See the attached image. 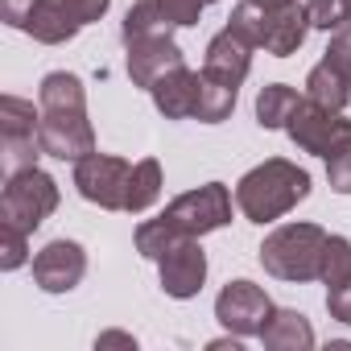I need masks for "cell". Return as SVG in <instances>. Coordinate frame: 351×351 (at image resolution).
Wrapping results in <instances>:
<instances>
[{
  "label": "cell",
  "instance_id": "obj_30",
  "mask_svg": "<svg viewBox=\"0 0 351 351\" xmlns=\"http://www.w3.org/2000/svg\"><path fill=\"white\" fill-rule=\"evenodd\" d=\"M326 310H330V318H335V322L351 326V281H347V285H339V289H326Z\"/></svg>",
  "mask_w": 351,
  "mask_h": 351
},
{
  "label": "cell",
  "instance_id": "obj_34",
  "mask_svg": "<svg viewBox=\"0 0 351 351\" xmlns=\"http://www.w3.org/2000/svg\"><path fill=\"white\" fill-rule=\"evenodd\" d=\"M347 25H351V0H347ZM347 25H343V29H347Z\"/></svg>",
  "mask_w": 351,
  "mask_h": 351
},
{
  "label": "cell",
  "instance_id": "obj_31",
  "mask_svg": "<svg viewBox=\"0 0 351 351\" xmlns=\"http://www.w3.org/2000/svg\"><path fill=\"white\" fill-rule=\"evenodd\" d=\"M34 5H38V0H0V17H5L13 29H25V21H29Z\"/></svg>",
  "mask_w": 351,
  "mask_h": 351
},
{
  "label": "cell",
  "instance_id": "obj_32",
  "mask_svg": "<svg viewBox=\"0 0 351 351\" xmlns=\"http://www.w3.org/2000/svg\"><path fill=\"white\" fill-rule=\"evenodd\" d=\"M66 5H71V13H75L83 25H91V21H99V17L108 13L112 0H66Z\"/></svg>",
  "mask_w": 351,
  "mask_h": 351
},
{
  "label": "cell",
  "instance_id": "obj_18",
  "mask_svg": "<svg viewBox=\"0 0 351 351\" xmlns=\"http://www.w3.org/2000/svg\"><path fill=\"white\" fill-rule=\"evenodd\" d=\"M306 95L314 99V104H322V108H335V112H343V104L351 99V83H347V75L335 66V62H318L310 75H306Z\"/></svg>",
  "mask_w": 351,
  "mask_h": 351
},
{
  "label": "cell",
  "instance_id": "obj_5",
  "mask_svg": "<svg viewBox=\"0 0 351 351\" xmlns=\"http://www.w3.org/2000/svg\"><path fill=\"white\" fill-rule=\"evenodd\" d=\"M54 211H58V182L46 169L29 165V169L5 178V191H0V223L21 228L34 236Z\"/></svg>",
  "mask_w": 351,
  "mask_h": 351
},
{
  "label": "cell",
  "instance_id": "obj_9",
  "mask_svg": "<svg viewBox=\"0 0 351 351\" xmlns=\"http://www.w3.org/2000/svg\"><path fill=\"white\" fill-rule=\"evenodd\" d=\"M285 132H289V141H293L302 153L326 157L335 145H343V141L351 136V120H347L343 112H335V108H322V104H314V99L306 95V99L298 104V112L289 116Z\"/></svg>",
  "mask_w": 351,
  "mask_h": 351
},
{
  "label": "cell",
  "instance_id": "obj_24",
  "mask_svg": "<svg viewBox=\"0 0 351 351\" xmlns=\"http://www.w3.org/2000/svg\"><path fill=\"white\" fill-rule=\"evenodd\" d=\"M318 281H322L326 289H339V285L351 281V240H347V236H326Z\"/></svg>",
  "mask_w": 351,
  "mask_h": 351
},
{
  "label": "cell",
  "instance_id": "obj_17",
  "mask_svg": "<svg viewBox=\"0 0 351 351\" xmlns=\"http://www.w3.org/2000/svg\"><path fill=\"white\" fill-rule=\"evenodd\" d=\"M261 343L269 351H310L314 347V326L298 310H273V318L261 330Z\"/></svg>",
  "mask_w": 351,
  "mask_h": 351
},
{
  "label": "cell",
  "instance_id": "obj_3",
  "mask_svg": "<svg viewBox=\"0 0 351 351\" xmlns=\"http://www.w3.org/2000/svg\"><path fill=\"white\" fill-rule=\"evenodd\" d=\"M228 25L240 29L252 46H261L273 58L298 54L306 34H310L306 5H298V0H240V5L232 9Z\"/></svg>",
  "mask_w": 351,
  "mask_h": 351
},
{
  "label": "cell",
  "instance_id": "obj_10",
  "mask_svg": "<svg viewBox=\"0 0 351 351\" xmlns=\"http://www.w3.org/2000/svg\"><path fill=\"white\" fill-rule=\"evenodd\" d=\"M215 318L232 330V335H240V339H248V335H256L261 339V330H265V322L273 318V302H269V293L261 289V285H252V281H228L223 289H219V298H215Z\"/></svg>",
  "mask_w": 351,
  "mask_h": 351
},
{
  "label": "cell",
  "instance_id": "obj_4",
  "mask_svg": "<svg viewBox=\"0 0 351 351\" xmlns=\"http://www.w3.org/2000/svg\"><path fill=\"white\" fill-rule=\"evenodd\" d=\"M322 248H326V232L318 223H285L265 236L261 265L277 281H318Z\"/></svg>",
  "mask_w": 351,
  "mask_h": 351
},
{
  "label": "cell",
  "instance_id": "obj_7",
  "mask_svg": "<svg viewBox=\"0 0 351 351\" xmlns=\"http://www.w3.org/2000/svg\"><path fill=\"white\" fill-rule=\"evenodd\" d=\"M161 215L178 228L182 236H195V240H199V236L219 232V228L232 223V195H228L223 182H207V186H199V191L178 195Z\"/></svg>",
  "mask_w": 351,
  "mask_h": 351
},
{
  "label": "cell",
  "instance_id": "obj_28",
  "mask_svg": "<svg viewBox=\"0 0 351 351\" xmlns=\"http://www.w3.org/2000/svg\"><path fill=\"white\" fill-rule=\"evenodd\" d=\"M157 5H161V13L169 17V25H199L207 0H157Z\"/></svg>",
  "mask_w": 351,
  "mask_h": 351
},
{
  "label": "cell",
  "instance_id": "obj_11",
  "mask_svg": "<svg viewBox=\"0 0 351 351\" xmlns=\"http://www.w3.org/2000/svg\"><path fill=\"white\" fill-rule=\"evenodd\" d=\"M87 273V252L75 240H50L38 256H34V281L46 293H71Z\"/></svg>",
  "mask_w": 351,
  "mask_h": 351
},
{
  "label": "cell",
  "instance_id": "obj_29",
  "mask_svg": "<svg viewBox=\"0 0 351 351\" xmlns=\"http://www.w3.org/2000/svg\"><path fill=\"white\" fill-rule=\"evenodd\" d=\"M326 62H335V66L347 75V83H351V25L339 29V34L330 38V46H326Z\"/></svg>",
  "mask_w": 351,
  "mask_h": 351
},
{
  "label": "cell",
  "instance_id": "obj_26",
  "mask_svg": "<svg viewBox=\"0 0 351 351\" xmlns=\"http://www.w3.org/2000/svg\"><path fill=\"white\" fill-rule=\"evenodd\" d=\"M306 17H310V29L339 34V29L347 25V0H310V5H306Z\"/></svg>",
  "mask_w": 351,
  "mask_h": 351
},
{
  "label": "cell",
  "instance_id": "obj_13",
  "mask_svg": "<svg viewBox=\"0 0 351 351\" xmlns=\"http://www.w3.org/2000/svg\"><path fill=\"white\" fill-rule=\"evenodd\" d=\"M157 265H161V289L169 298H178V302L199 298V289L207 281V252L199 248V240H182L178 248H169Z\"/></svg>",
  "mask_w": 351,
  "mask_h": 351
},
{
  "label": "cell",
  "instance_id": "obj_12",
  "mask_svg": "<svg viewBox=\"0 0 351 351\" xmlns=\"http://www.w3.org/2000/svg\"><path fill=\"white\" fill-rule=\"evenodd\" d=\"M186 66L182 58V46L173 42L169 34H157V38H141V42H128V79L145 91H153L157 79H165L169 71Z\"/></svg>",
  "mask_w": 351,
  "mask_h": 351
},
{
  "label": "cell",
  "instance_id": "obj_1",
  "mask_svg": "<svg viewBox=\"0 0 351 351\" xmlns=\"http://www.w3.org/2000/svg\"><path fill=\"white\" fill-rule=\"evenodd\" d=\"M38 108H42V153L58 157V161H83L87 153H95V128L87 120V91L79 75L54 71L42 79L38 91Z\"/></svg>",
  "mask_w": 351,
  "mask_h": 351
},
{
  "label": "cell",
  "instance_id": "obj_8",
  "mask_svg": "<svg viewBox=\"0 0 351 351\" xmlns=\"http://www.w3.org/2000/svg\"><path fill=\"white\" fill-rule=\"evenodd\" d=\"M128 173L132 165L124 157L112 153H87L83 161H75V186L87 203L104 207V211H124L128 199Z\"/></svg>",
  "mask_w": 351,
  "mask_h": 351
},
{
  "label": "cell",
  "instance_id": "obj_22",
  "mask_svg": "<svg viewBox=\"0 0 351 351\" xmlns=\"http://www.w3.org/2000/svg\"><path fill=\"white\" fill-rule=\"evenodd\" d=\"M182 240H195V236H182L178 228H173L165 215H157V219H145L141 228H136V252L145 256V261H161L169 248H178Z\"/></svg>",
  "mask_w": 351,
  "mask_h": 351
},
{
  "label": "cell",
  "instance_id": "obj_35",
  "mask_svg": "<svg viewBox=\"0 0 351 351\" xmlns=\"http://www.w3.org/2000/svg\"><path fill=\"white\" fill-rule=\"evenodd\" d=\"M207 5H215V0H207Z\"/></svg>",
  "mask_w": 351,
  "mask_h": 351
},
{
  "label": "cell",
  "instance_id": "obj_20",
  "mask_svg": "<svg viewBox=\"0 0 351 351\" xmlns=\"http://www.w3.org/2000/svg\"><path fill=\"white\" fill-rule=\"evenodd\" d=\"M298 104H302V95L293 87H285V83L261 87V95H256V120H261V128H285L289 116L298 112Z\"/></svg>",
  "mask_w": 351,
  "mask_h": 351
},
{
  "label": "cell",
  "instance_id": "obj_15",
  "mask_svg": "<svg viewBox=\"0 0 351 351\" xmlns=\"http://www.w3.org/2000/svg\"><path fill=\"white\" fill-rule=\"evenodd\" d=\"M199 71H186V66H178V71H169L165 79H157L153 83V104H157V112L165 116V120H191L195 116V108H199Z\"/></svg>",
  "mask_w": 351,
  "mask_h": 351
},
{
  "label": "cell",
  "instance_id": "obj_33",
  "mask_svg": "<svg viewBox=\"0 0 351 351\" xmlns=\"http://www.w3.org/2000/svg\"><path fill=\"white\" fill-rule=\"evenodd\" d=\"M95 347H136V339H132V335H124V330H108V335H99V339H95Z\"/></svg>",
  "mask_w": 351,
  "mask_h": 351
},
{
  "label": "cell",
  "instance_id": "obj_19",
  "mask_svg": "<svg viewBox=\"0 0 351 351\" xmlns=\"http://www.w3.org/2000/svg\"><path fill=\"white\" fill-rule=\"evenodd\" d=\"M157 195H161V165H157V157H141V161L132 165V173H128L124 211H128V215H141V211H149V207L157 203Z\"/></svg>",
  "mask_w": 351,
  "mask_h": 351
},
{
  "label": "cell",
  "instance_id": "obj_14",
  "mask_svg": "<svg viewBox=\"0 0 351 351\" xmlns=\"http://www.w3.org/2000/svg\"><path fill=\"white\" fill-rule=\"evenodd\" d=\"M252 42L240 34V29H223V34H215L211 38V46H207V58H203V75H211V79H219V83H228V87H240L244 79H248V66H252Z\"/></svg>",
  "mask_w": 351,
  "mask_h": 351
},
{
  "label": "cell",
  "instance_id": "obj_2",
  "mask_svg": "<svg viewBox=\"0 0 351 351\" xmlns=\"http://www.w3.org/2000/svg\"><path fill=\"white\" fill-rule=\"evenodd\" d=\"M310 195V173L285 157H269L236 182V207L252 223H273L289 215Z\"/></svg>",
  "mask_w": 351,
  "mask_h": 351
},
{
  "label": "cell",
  "instance_id": "obj_21",
  "mask_svg": "<svg viewBox=\"0 0 351 351\" xmlns=\"http://www.w3.org/2000/svg\"><path fill=\"white\" fill-rule=\"evenodd\" d=\"M236 91H240V87H228V83L203 75V79H199V108H195V120H203V124H223V120L232 116V108H236Z\"/></svg>",
  "mask_w": 351,
  "mask_h": 351
},
{
  "label": "cell",
  "instance_id": "obj_6",
  "mask_svg": "<svg viewBox=\"0 0 351 351\" xmlns=\"http://www.w3.org/2000/svg\"><path fill=\"white\" fill-rule=\"evenodd\" d=\"M38 124H42V108L34 112L29 99H17V95L0 99V153H5V178L38 165V153H42Z\"/></svg>",
  "mask_w": 351,
  "mask_h": 351
},
{
  "label": "cell",
  "instance_id": "obj_16",
  "mask_svg": "<svg viewBox=\"0 0 351 351\" xmlns=\"http://www.w3.org/2000/svg\"><path fill=\"white\" fill-rule=\"evenodd\" d=\"M79 29H83V21L71 13L66 0H38L21 34H29V38L42 42V46H62V42H71Z\"/></svg>",
  "mask_w": 351,
  "mask_h": 351
},
{
  "label": "cell",
  "instance_id": "obj_23",
  "mask_svg": "<svg viewBox=\"0 0 351 351\" xmlns=\"http://www.w3.org/2000/svg\"><path fill=\"white\" fill-rule=\"evenodd\" d=\"M173 25H169V17L161 13V5L157 0H136V5L128 9V17H124V29H120V38H124V46L128 42H141V38H157V34H169Z\"/></svg>",
  "mask_w": 351,
  "mask_h": 351
},
{
  "label": "cell",
  "instance_id": "obj_27",
  "mask_svg": "<svg viewBox=\"0 0 351 351\" xmlns=\"http://www.w3.org/2000/svg\"><path fill=\"white\" fill-rule=\"evenodd\" d=\"M326 182L335 195H351V136L326 153Z\"/></svg>",
  "mask_w": 351,
  "mask_h": 351
},
{
  "label": "cell",
  "instance_id": "obj_25",
  "mask_svg": "<svg viewBox=\"0 0 351 351\" xmlns=\"http://www.w3.org/2000/svg\"><path fill=\"white\" fill-rule=\"evenodd\" d=\"M25 261H29V232L0 223V269L13 273V269H21Z\"/></svg>",
  "mask_w": 351,
  "mask_h": 351
}]
</instances>
